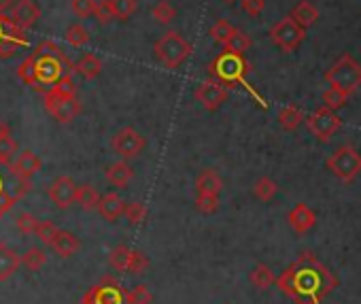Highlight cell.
<instances>
[{"mask_svg": "<svg viewBox=\"0 0 361 304\" xmlns=\"http://www.w3.org/2000/svg\"><path fill=\"white\" fill-rule=\"evenodd\" d=\"M71 7L79 18H96V20H100V7H98L96 0H73Z\"/></svg>", "mask_w": 361, "mask_h": 304, "instance_id": "37", "label": "cell"}, {"mask_svg": "<svg viewBox=\"0 0 361 304\" xmlns=\"http://www.w3.org/2000/svg\"><path fill=\"white\" fill-rule=\"evenodd\" d=\"M323 77L329 87H336L346 96H353L361 87V64L353 56L344 54L325 71Z\"/></svg>", "mask_w": 361, "mask_h": 304, "instance_id": "4", "label": "cell"}, {"mask_svg": "<svg viewBox=\"0 0 361 304\" xmlns=\"http://www.w3.org/2000/svg\"><path fill=\"white\" fill-rule=\"evenodd\" d=\"M73 62L54 41H43L18 68V77L32 90L45 94L64 75H71Z\"/></svg>", "mask_w": 361, "mask_h": 304, "instance_id": "2", "label": "cell"}, {"mask_svg": "<svg viewBox=\"0 0 361 304\" xmlns=\"http://www.w3.org/2000/svg\"><path fill=\"white\" fill-rule=\"evenodd\" d=\"M39 171H41V158L35 154V151H30V149L22 151V154L18 156V160L11 164V173H13L18 179L28 181V183H30V179H32Z\"/></svg>", "mask_w": 361, "mask_h": 304, "instance_id": "17", "label": "cell"}, {"mask_svg": "<svg viewBox=\"0 0 361 304\" xmlns=\"http://www.w3.org/2000/svg\"><path fill=\"white\" fill-rule=\"evenodd\" d=\"M98 200H100V194L96 192L94 186H77V192H75V202L83 209V211H96L98 207Z\"/></svg>", "mask_w": 361, "mask_h": 304, "instance_id": "27", "label": "cell"}, {"mask_svg": "<svg viewBox=\"0 0 361 304\" xmlns=\"http://www.w3.org/2000/svg\"><path fill=\"white\" fill-rule=\"evenodd\" d=\"M20 262L24 268H28L30 272H39L45 264H47V251L43 247H30L26 253L20 255Z\"/></svg>", "mask_w": 361, "mask_h": 304, "instance_id": "28", "label": "cell"}, {"mask_svg": "<svg viewBox=\"0 0 361 304\" xmlns=\"http://www.w3.org/2000/svg\"><path fill=\"white\" fill-rule=\"evenodd\" d=\"M221 190H224V181L217 175V171L207 169V171H202L196 177V194H213V196H219Z\"/></svg>", "mask_w": 361, "mask_h": 304, "instance_id": "22", "label": "cell"}, {"mask_svg": "<svg viewBox=\"0 0 361 304\" xmlns=\"http://www.w3.org/2000/svg\"><path fill=\"white\" fill-rule=\"evenodd\" d=\"M151 18L157 22V24H170L174 18H176V9L168 3V0H159V3L151 9Z\"/></svg>", "mask_w": 361, "mask_h": 304, "instance_id": "33", "label": "cell"}, {"mask_svg": "<svg viewBox=\"0 0 361 304\" xmlns=\"http://www.w3.org/2000/svg\"><path fill=\"white\" fill-rule=\"evenodd\" d=\"M306 126H308L310 134L317 136V140L327 142V140L342 128V119L336 115V111H331V109H327V107H321V109H317V111L306 119Z\"/></svg>", "mask_w": 361, "mask_h": 304, "instance_id": "12", "label": "cell"}, {"mask_svg": "<svg viewBox=\"0 0 361 304\" xmlns=\"http://www.w3.org/2000/svg\"><path fill=\"white\" fill-rule=\"evenodd\" d=\"M251 45H253L251 37L247 32H243L240 28H234V32L230 35V39L224 43L226 51H230V54H243V56H245V51L251 49Z\"/></svg>", "mask_w": 361, "mask_h": 304, "instance_id": "30", "label": "cell"}, {"mask_svg": "<svg viewBox=\"0 0 361 304\" xmlns=\"http://www.w3.org/2000/svg\"><path fill=\"white\" fill-rule=\"evenodd\" d=\"M123 215L132 226H140L147 219V207L142 202H126Z\"/></svg>", "mask_w": 361, "mask_h": 304, "instance_id": "38", "label": "cell"}, {"mask_svg": "<svg viewBox=\"0 0 361 304\" xmlns=\"http://www.w3.org/2000/svg\"><path fill=\"white\" fill-rule=\"evenodd\" d=\"M304 37H306V30H304L291 16L283 18L281 22H276V24L270 28V41H272L279 49H283L285 54L295 51V49L302 45Z\"/></svg>", "mask_w": 361, "mask_h": 304, "instance_id": "8", "label": "cell"}, {"mask_svg": "<svg viewBox=\"0 0 361 304\" xmlns=\"http://www.w3.org/2000/svg\"><path fill=\"white\" fill-rule=\"evenodd\" d=\"M45 111L49 113V117H54L58 123H71L79 113H81V104L77 100V96L71 94H62L56 87L47 90L45 94Z\"/></svg>", "mask_w": 361, "mask_h": 304, "instance_id": "7", "label": "cell"}, {"mask_svg": "<svg viewBox=\"0 0 361 304\" xmlns=\"http://www.w3.org/2000/svg\"><path fill=\"white\" fill-rule=\"evenodd\" d=\"M104 5H106V9H109L113 20L126 22V20H130L136 13L138 0H104Z\"/></svg>", "mask_w": 361, "mask_h": 304, "instance_id": "24", "label": "cell"}, {"mask_svg": "<svg viewBox=\"0 0 361 304\" xmlns=\"http://www.w3.org/2000/svg\"><path fill=\"white\" fill-rule=\"evenodd\" d=\"M327 171L342 183H353L361 175V154L353 145H342L327 158Z\"/></svg>", "mask_w": 361, "mask_h": 304, "instance_id": "6", "label": "cell"}, {"mask_svg": "<svg viewBox=\"0 0 361 304\" xmlns=\"http://www.w3.org/2000/svg\"><path fill=\"white\" fill-rule=\"evenodd\" d=\"M18 154V145L13 140V136H0V164L3 166H11L13 158Z\"/></svg>", "mask_w": 361, "mask_h": 304, "instance_id": "34", "label": "cell"}, {"mask_svg": "<svg viewBox=\"0 0 361 304\" xmlns=\"http://www.w3.org/2000/svg\"><path fill=\"white\" fill-rule=\"evenodd\" d=\"M75 192H77V183L73 181V177H58L49 188H47V196L49 200L58 207V209H68L71 205H75Z\"/></svg>", "mask_w": 361, "mask_h": 304, "instance_id": "15", "label": "cell"}, {"mask_svg": "<svg viewBox=\"0 0 361 304\" xmlns=\"http://www.w3.org/2000/svg\"><path fill=\"white\" fill-rule=\"evenodd\" d=\"M104 175H106V181H109L111 186L123 190V188H128L130 181L134 179V169H132L126 160H117V162H113V164L106 166Z\"/></svg>", "mask_w": 361, "mask_h": 304, "instance_id": "19", "label": "cell"}, {"mask_svg": "<svg viewBox=\"0 0 361 304\" xmlns=\"http://www.w3.org/2000/svg\"><path fill=\"white\" fill-rule=\"evenodd\" d=\"M64 39H66V43L73 45V47H83V45L90 43V32H87V28H85L83 24H73V26L66 30Z\"/></svg>", "mask_w": 361, "mask_h": 304, "instance_id": "35", "label": "cell"}, {"mask_svg": "<svg viewBox=\"0 0 361 304\" xmlns=\"http://www.w3.org/2000/svg\"><path fill=\"white\" fill-rule=\"evenodd\" d=\"M240 7L247 16L257 18V16H262V11L266 7V0H240Z\"/></svg>", "mask_w": 361, "mask_h": 304, "instance_id": "43", "label": "cell"}, {"mask_svg": "<svg viewBox=\"0 0 361 304\" xmlns=\"http://www.w3.org/2000/svg\"><path fill=\"white\" fill-rule=\"evenodd\" d=\"M41 18V7L35 3V0H18L13 3V7L9 9V20L22 28V30H28L32 28Z\"/></svg>", "mask_w": 361, "mask_h": 304, "instance_id": "14", "label": "cell"}, {"mask_svg": "<svg viewBox=\"0 0 361 304\" xmlns=\"http://www.w3.org/2000/svg\"><path fill=\"white\" fill-rule=\"evenodd\" d=\"M147 147V138L134 130V128H121L115 132V136L111 138V149L121 158V160H134L138 158Z\"/></svg>", "mask_w": 361, "mask_h": 304, "instance_id": "10", "label": "cell"}, {"mask_svg": "<svg viewBox=\"0 0 361 304\" xmlns=\"http://www.w3.org/2000/svg\"><path fill=\"white\" fill-rule=\"evenodd\" d=\"M49 247L54 249V253L58 257H64L66 260V257H73V255L79 253L81 241L73 232H68V230H58L56 236H54V241L49 243Z\"/></svg>", "mask_w": 361, "mask_h": 304, "instance_id": "18", "label": "cell"}, {"mask_svg": "<svg viewBox=\"0 0 361 304\" xmlns=\"http://www.w3.org/2000/svg\"><path fill=\"white\" fill-rule=\"evenodd\" d=\"M9 134H11L9 126H7L5 121H0V136H9Z\"/></svg>", "mask_w": 361, "mask_h": 304, "instance_id": "45", "label": "cell"}, {"mask_svg": "<svg viewBox=\"0 0 361 304\" xmlns=\"http://www.w3.org/2000/svg\"><path fill=\"white\" fill-rule=\"evenodd\" d=\"M348 98H350V96H346L344 92H340V90H336V87H327V90L323 92V96H321L323 107H327V109H331V111H340V109L346 104Z\"/></svg>", "mask_w": 361, "mask_h": 304, "instance_id": "36", "label": "cell"}, {"mask_svg": "<svg viewBox=\"0 0 361 304\" xmlns=\"http://www.w3.org/2000/svg\"><path fill=\"white\" fill-rule=\"evenodd\" d=\"M39 221H41V219H37L32 213H20L18 219H16V228H18L22 234H35Z\"/></svg>", "mask_w": 361, "mask_h": 304, "instance_id": "41", "label": "cell"}, {"mask_svg": "<svg viewBox=\"0 0 361 304\" xmlns=\"http://www.w3.org/2000/svg\"><path fill=\"white\" fill-rule=\"evenodd\" d=\"M249 62L245 60L243 54H230V51H224L219 54L211 64H209V73L226 87H245L264 109L268 107L266 100L259 96V92H255L251 85H249Z\"/></svg>", "mask_w": 361, "mask_h": 304, "instance_id": "3", "label": "cell"}, {"mask_svg": "<svg viewBox=\"0 0 361 304\" xmlns=\"http://www.w3.org/2000/svg\"><path fill=\"white\" fill-rule=\"evenodd\" d=\"M109 264L117 272H126V274H142L149 268L147 255L126 245H119L109 253Z\"/></svg>", "mask_w": 361, "mask_h": 304, "instance_id": "11", "label": "cell"}, {"mask_svg": "<svg viewBox=\"0 0 361 304\" xmlns=\"http://www.w3.org/2000/svg\"><path fill=\"white\" fill-rule=\"evenodd\" d=\"M194 96H196V100L200 102V107H202L204 111H211V113H213V111H217L219 107H224V104L228 102L230 92H228V87L221 85L219 81H202V83L196 87Z\"/></svg>", "mask_w": 361, "mask_h": 304, "instance_id": "13", "label": "cell"}, {"mask_svg": "<svg viewBox=\"0 0 361 304\" xmlns=\"http://www.w3.org/2000/svg\"><path fill=\"white\" fill-rule=\"evenodd\" d=\"M276 285L295 304H319L338 285V279L319 260L304 253L276 279Z\"/></svg>", "mask_w": 361, "mask_h": 304, "instance_id": "1", "label": "cell"}, {"mask_svg": "<svg viewBox=\"0 0 361 304\" xmlns=\"http://www.w3.org/2000/svg\"><path fill=\"white\" fill-rule=\"evenodd\" d=\"M11 7H13V0H0V13H9Z\"/></svg>", "mask_w": 361, "mask_h": 304, "instance_id": "44", "label": "cell"}, {"mask_svg": "<svg viewBox=\"0 0 361 304\" xmlns=\"http://www.w3.org/2000/svg\"><path fill=\"white\" fill-rule=\"evenodd\" d=\"M224 3H228V5H232V3H236V0H224Z\"/></svg>", "mask_w": 361, "mask_h": 304, "instance_id": "46", "label": "cell"}, {"mask_svg": "<svg viewBox=\"0 0 361 304\" xmlns=\"http://www.w3.org/2000/svg\"><path fill=\"white\" fill-rule=\"evenodd\" d=\"M287 224L291 226V230H293L295 234H306V232H310V230L314 228L317 215H314V211H312L308 205L300 202V205H295V207L287 213Z\"/></svg>", "mask_w": 361, "mask_h": 304, "instance_id": "16", "label": "cell"}, {"mask_svg": "<svg viewBox=\"0 0 361 304\" xmlns=\"http://www.w3.org/2000/svg\"><path fill=\"white\" fill-rule=\"evenodd\" d=\"M73 71L79 73L83 79H96L102 73V60L94 54H85L77 62H73Z\"/></svg>", "mask_w": 361, "mask_h": 304, "instance_id": "23", "label": "cell"}, {"mask_svg": "<svg viewBox=\"0 0 361 304\" xmlns=\"http://www.w3.org/2000/svg\"><path fill=\"white\" fill-rule=\"evenodd\" d=\"M153 296L147 285H134L123 293V304H151Z\"/></svg>", "mask_w": 361, "mask_h": 304, "instance_id": "32", "label": "cell"}, {"mask_svg": "<svg viewBox=\"0 0 361 304\" xmlns=\"http://www.w3.org/2000/svg\"><path fill=\"white\" fill-rule=\"evenodd\" d=\"M123 209H126V200H121V196L117 194H106L98 200V207L96 211L100 213L102 219L115 224L121 215H123Z\"/></svg>", "mask_w": 361, "mask_h": 304, "instance_id": "20", "label": "cell"}, {"mask_svg": "<svg viewBox=\"0 0 361 304\" xmlns=\"http://www.w3.org/2000/svg\"><path fill=\"white\" fill-rule=\"evenodd\" d=\"M194 47L190 41H185L178 32H166L155 45H153V54L155 58L170 71L178 68L190 56H192Z\"/></svg>", "mask_w": 361, "mask_h": 304, "instance_id": "5", "label": "cell"}, {"mask_svg": "<svg viewBox=\"0 0 361 304\" xmlns=\"http://www.w3.org/2000/svg\"><path fill=\"white\" fill-rule=\"evenodd\" d=\"M249 281H251V285L257 287V289H268V287H272V285L276 283V276H274V272H272L270 266L257 264V266L251 270Z\"/></svg>", "mask_w": 361, "mask_h": 304, "instance_id": "29", "label": "cell"}, {"mask_svg": "<svg viewBox=\"0 0 361 304\" xmlns=\"http://www.w3.org/2000/svg\"><path fill=\"white\" fill-rule=\"evenodd\" d=\"M20 266H22L20 253H18L16 249H11L9 245L0 243V283H3V281H9V279L18 272Z\"/></svg>", "mask_w": 361, "mask_h": 304, "instance_id": "21", "label": "cell"}, {"mask_svg": "<svg viewBox=\"0 0 361 304\" xmlns=\"http://www.w3.org/2000/svg\"><path fill=\"white\" fill-rule=\"evenodd\" d=\"M196 209L204 215H213L219 209V196L213 194H198L196 196Z\"/></svg>", "mask_w": 361, "mask_h": 304, "instance_id": "40", "label": "cell"}, {"mask_svg": "<svg viewBox=\"0 0 361 304\" xmlns=\"http://www.w3.org/2000/svg\"><path fill=\"white\" fill-rule=\"evenodd\" d=\"M28 35L26 30L18 28L11 20L9 13H0V60L13 58L16 51L28 47Z\"/></svg>", "mask_w": 361, "mask_h": 304, "instance_id": "9", "label": "cell"}, {"mask_svg": "<svg viewBox=\"0 0 361 304\" xmlns=\"http://www.w3.org/2000/svg\"><path fill=\"white\" fill-rule=\"evenodd\" d=\"M234 28L236 26H232L228 20H219V22H215L213 26H211V39L215 41V43H219V45H224L228 39H230V35L234 32Z\"/></svg>", "mask_w": 361, "mask_h": 304, "instance_id": "39", "label": "cell"}, {"mask_svg": "<svg viewBox=\"0 0 361 304\" xmlns=\"http://www.w3.org/2000/svg\"><path fill=\"white\" fill-rule=\"evenodd\" d=\"M291 18L306 30L308 26L317 24V20H319V9L310 3V0H302V3L295 5V9L291 11Z\"/></svg>", "mask_w": 361, "mask_h": 304, "instance_id": "25", "label": "cell"}, {"mask_svg": "<svg viewBox=\"0 0 361 304\" xmlns=\"http://www.w3.org/2000/svg\"><path fill=\"white\" fill-rule=\"evenodd\" d=\"M276 194H279V186H276L270 177H262V179H257L255 186H253V196H255L257 200H262V202L274 200Z\"/></svg>", "mask_w": 361, "mask_h": 304, "instance_id": "31", "label": "cell"}, {"mask_svg": "<svg viewBox=\"0 0 361 304\" xmlns=\"http://www.w3.org/2000/svg\"><path fill=\"white\" fill-rule=\"evenodd\" d=\"M302 121H304L302 109H298L295 104H285V107H281V111H279V123H281L283 130L293 132Z\"/></svg>", "mask_w": 361, "mask_h": 304, "instance_id": "26", "label": "cell"}, {"mask_svg": "<svg viewBox=\"0 0 361 304\" xmlns=\"http://www.w3.org/2000/svg\"><path fill=\"white\" fill-rule=\"evenodd\" d=\"M56 232H58V228H56L51 221H39V226H37V230H35L37 238H39L43 245H49V243L54 241Z\"/></svg>", "mask_w": 361, "mask_h": 304, "instance_id": "42", "label": "cell"}]
</instances>
